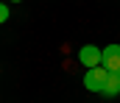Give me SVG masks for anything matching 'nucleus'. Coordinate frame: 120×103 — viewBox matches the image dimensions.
Wrapping results in <instances>:
<instances>
[{
  "mask_svg": "<svg viewBox=\"0 0 120 103\" xmlns=\"http://www.w3.org/2000/svg\"><path fill=\"white\" fill-rule=\"evenodd\" d=\"M103 67L109 72H120V45H106L103 47Z\"/></svg>",
  "mask_w": 120,
  "mask_h": 103,
  "instance_id": "3",
  "label": "nucleus"
},
{
  "mask_svg": "<svg viewBox=\"0 0 120 103\" xmlns=\"http://www.w3.org/2000/svg\"><path fill=\"white\" fill-rule=\"evenodd\" d=\"M78 61L84 64V67H101L103 64V50L98 47V45H84L81 50H78Z\"/></svg>",
  "mask_w": 120,
  "mask_h": 103,
  "instance_id": "2",
  "label": "nucleus"
},
{
  "mask_svg": "<svg viewBox=\"0 0 120 103\" xmlns=\"http://www.w3.org/2000/svg\"><path fill=\"white\" fill-rule=\"evenodd\" d=\"M106 81H109V70L103 67H90L84 72V86L90 89V92H103V86H106Z\"/></svg>",
  "mask_w": 120,
  "mask_h": 103,
  "instance_id": "1",
  "label": "nucleus"
},
{
  "mask_svg": "<svg viewBox=\"0 0 120 103\" xmlns=\"http://www.w3.org/2000/svg\"><path fill=\"white\" fill-rule=\"evenodd\" d=\"M3 22H8V6L6 3H0V25Z\"/></svg>",
  "mask_w": 120,
  "mask_h": 103,
  "instance_id": "5",
  "label": "nucleus"
},
{
  "mask_svg": "<svg viewBox=\"0 0 120 103\" xmlns=\"http://www.w3.org/2000/svg\"><path fill=\"white\" fill-rule=\"evenodd\" d=\"M8 3H20V0H8Z\"/></svg>",
  "mask_w": 120,
  "mask_h": 103,
  "instance_id": "6",
  "label": "nucleus"
},
{
  "mask_svg": "<svg viewBox=\"0 0 120 103\" xmlns=\"http://www.w3.org/2000/svg\"><path fill=\"white\" fill-rule=\"evenodd\" d=\"M101 95H106V98H117L120 95V72H109V81H106Z\"/></svg>",
  "mask_w": 120,
  "mask_h": 103,
  "instance_id": "4",
  "label": "nucleus"
}]
</instances>
